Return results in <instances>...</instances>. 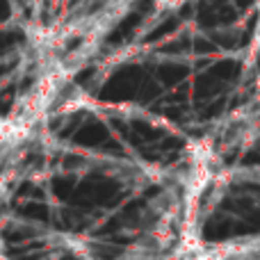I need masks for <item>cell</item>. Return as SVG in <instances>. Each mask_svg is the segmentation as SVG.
<instances>
[{
  "label": "cell",
  "instance_id": "obj_1",
  "mask_svg": "<svg viewBox=\"0 0 260 260\" xmlns=\"http://www.w3.org/2000/svg\"><path fill=\"white\" fill-rule=\"evenodd\" d=\"M185 3H187V0H153V7H155L157 12H171V9L183 7Z\"/></svg>",
  "mask_w": 260,
  "mask_h": 260
}]
</instances>
